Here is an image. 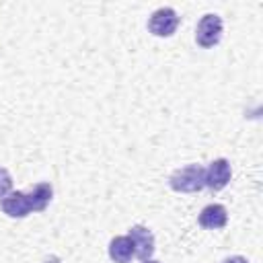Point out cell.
I'll use <instances>...</instances> for the list:
<instances>
[{
	"mask_svg": "<svg viewBox=\"0 0 263 263\" xmlns=\"http://www.w3.org/2000/svg\"><path fill=\"white\" fill-rule=\"evenodd\" d=\"M205 168L201 164H187L183 168H177L168 177V185L177 193H195L205 187Z\"/></svg>",
	"mask_w": 263,
	"mask_h": 263,
	"instance_id": "cell-1",
	"label": "cell"
},
{
	"mask_svg": "<svg viewBox=\"0 0 263 263\" xmlns=\"http://www.w3.org/2000/svg\"><path fill=\"white\" fill-rule=\"evenodd\" d=\"M222 31H224V23L218 14L208 12L199 18L197 27H195V41L199 47L203 49H212L220 43L222 39Z\"/></svg>",
	"mask_w": 263,
	"mask_h": 263,
	"instance_id": "cell-2",
	"label": "cell"
},
{
	"mask_svg": "<svg viewBox=\"0 0 263 263\" xmlns=\"http://www.w3.org/2000/svg\"><path fill=\"white\" fill-rule=\"evenodd\" d=\"M179 14L175 12V8L171 6H162L158 10H154L148 18V31L154 37H171L175 35V31L179 29Z\"/></svg>",
	"mask_w": 263,
	"mask_h": 263,
	"instance_id": "cell-3",
	"label": "cell"
},
{
	"mask_svg": "<svg viewBox=\"0 0 263 263\" xmlns=\"http://www.w3.org/2000/svg\"><path fill=\"white\" fill-rule=\"evenodd\" d=\"M230 179H232V166L226 158H216L208 164L203 181L210 191H222L230 183Z\"/></svg>",
	"mask_w": 263,
	"mask_h": 263,
	"instance_id": "cell-4",
	"label": "cell"
},
{
	"mask_svg": "<svg viewBox=\"0 0 263 263\" xmlns=\"http://www.w3.org/2000/svg\"><path fill=\"white\" fill-rule=\"evenodd\" d=\"M129 240L134 245V255L142 261L150 259L152 253H154V234L150 232V228L142 226V224H136L129 228Z\"/></svg>",
	"mask_w": 263,
	"mask_h": 263,
	"instance_id": "cell-5",
	"label": "cell"
},
{
	"mask_svg": "<svg viewBox=\"0 0 263 263\" xmlns=\"http://www.w3.org/2000/svg\"><path fill=\"white\" fill-rule=\"evenodd\" d=\"M197 222L205 230H220V228H224L228 224V210L222 203H208L199 212Z\"/></svg>",
	"mask_w": 263,
	"mask_h": 263,
	"instance_id": "cell-6",
	"label": "cell"
},
{
	"mask_svg": "<svg viewBox=\"0 0 263 263\" xmlns=\"http://www.w3.org/2000/svg\"><path fill=\"white\" fill-rule=\"evenodd\" d=\"M0 208L8 218H27L31 214V203L25 191H10L4 199H0Z\"/></svg>",
	"mask_w": 263,
	"mask_h": 263,
	"instance_id": "cell-7",
	"label": "cell"
},
{
	"mask_svg": "<svg viewBox=\"0 0 263 263\" xmlns=\"http://www.w3.org/2000/svg\"><path fill=\"white\" fill-rule=\"evenodd\" d=\"M134 257V245L129 236H115L109 242V259L113 263H129Z\"/></svg>",
	"mask_w": 263,
	"mask_h": 263,
	"instance_id": "cell-8",
	"label": "cell"
},
{
	"mask_svg": "<svg viewBox=\"0 0 263 263\" xmlns=\"http://www.w3.org/2000/svg\"><path fill=\"white\" fill-rule=\"evenodd\" d=\"M27 197H29V203H31V212H43L49 205L51 197H53V187L49 183H37L27 193Z\"/></svg>",
	"mask_w": 263,
	"mask_h": 263,
	"instance_id": "cell-9",
	"label": "cell"
},
{
	"mask_svg": "<svg viewBox=\"0 0 263 263\" xmlns=\"http://www.w3.org/2000/svg\"><path fill=\"white\" fill-rule=\"evenodd\" d=\"M10 191H12V175L8 173V168L0 166V199H4Z\"/></svg>",
	"mask_w": 263,
	"mask_h": 263,
	"instance_id": "cell-10",
	"label": "cell"
},
{
	"mask_svg": "<svg viewBox=\"0 0 263 263\" xmlns=\"http://www.w3.org/2000/svg\"><path fill=\"white\" fill-rule=\"evenodd\" d=\"M220 263H249V259H247V257H242V255H232V257L222 259Z\"/></svg>",
	"mask_w": 263,
	"mask_h": 263,
	"instance_id": "cell-11",
	"label": "cell"
},
{
	"mask_svg": "<svg viewBox=\"0 0 263 263\" xmlns=\"http://www.w3.org/2000/svg\"><path fill=\"white\" fill-rule=\"evenodd\" d=\"M142 263H160V261H156V259H146V261H142Z\"/></svg>",
	"mask_w": 263,
	"mask_h": 263,
	"instance_id": "cell-12",
	"label": "cell"
}]
</instances>
